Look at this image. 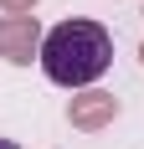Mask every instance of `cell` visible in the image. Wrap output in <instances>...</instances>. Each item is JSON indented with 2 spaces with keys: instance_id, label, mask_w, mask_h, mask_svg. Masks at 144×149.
<instances>
[{
  "instance_id": "5b68a950",
  "label": "cell",
  "mask_w": 144,
  "mask_h": 149,
  "mask_svg": "<svg viewBox=\"0 0 144 149\" xmlns=\"http://www.w3.org/2000/svg\"><path fill=\"white\" fill-rule=\"evenodd\" d=\"M0 149H21V144H15V139H0Z\"/></svg>"
},
{
  "instance_id": "7a4b0ae2",
  "label": "cell",
  "mask_w": 144,
  "mask_h": 149,
  "mask_svg": "<svg viewBox=\"0 0 144 149\" xmlns=\"http://www.w3.org/2000/svg\"><path fill=\"white\" fill-rule=\"evenodd\" d=\"M31 57H41V21L36 15H0V62L26 67Z\"/></svg>"
},
{
  "instance_id": "277c9868",
  "label": "cell",
  "mask_w": 144,
  "mask_h": 149,
  "mask_svg": "<svg viewBox=\"0 0 144 149\" xmlns=\"http://www.w3.org/2000/svg\"><path fill=\"white\" fill-rule=\"evenodd\" d=\"M0 10H5V15H31L36 0H0Z\"/></svg>"
},
{
  "instance_id": "3957f363",
  "label": "cell",
  "mask_w": 144,
  "mask_h": 149,
  "mask_svg": "<svg viewBox=\"0 0 144 149\" xmlns=\"http://www.w3.org/2000/svg\"><path fill=\"white\" fill-rule=\"evenodd\" d=\"M113 118H118V98H113V93L87 88V93H77V98L67 103V123H72V129H82V134H93V129H108Z\"/></svg>"
},
{
  "instance_id": "8992f818",
  "label": "cell",
  "mask_w": 144,
  "mask_h": 149,
  "mask_svg": "<svg viewBox=\"0 0 144 149\" xmlns=\"http://www.w3.org/2000/svg\"><path fill=\"white\" fill-rule=\"evenodd\" d=\"M139 62H144V46H139Z\"/></svg>"
},
{
  "instance_id": "6da1fadb",
  "label": "cell",
  "mask_w": 144,
  "mask_h": 149,
  "mask_svg": "<svg viewBox=\"0 0 144 149\" xmlns=\"http://www.w3.org/2000/svg\"><path fill=\"white\" fill-rule=\"evenodd\" d=\"M113 62V36L98 21H62L41 36V67L57 88H87Z\"/></svg>"
}]
</instances>
